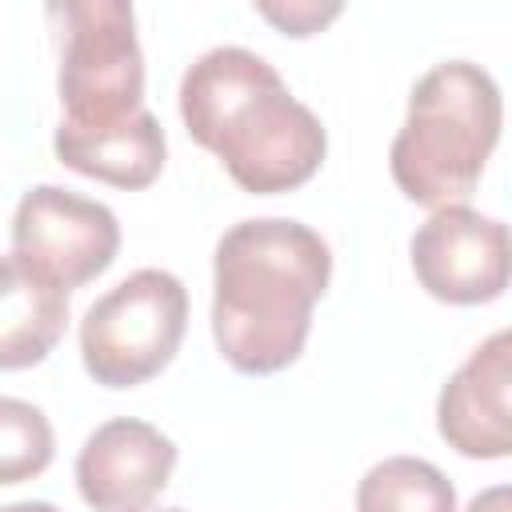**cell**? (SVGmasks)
<instances>
[{"instance_id":"1","label":"cell","mask_w":512,"mask_h":512,"mask_svg":"<svg viewBox=\"0 0 512 512\" xmlns=\"http://www.w3.org/2000/svg\"><path fill=\"white\" fill-rule=\"evenodd\" d=\"M212 336L244 376L288 368L308 340L312 308L328 292L332 252L300 220L264 216L232 224L216 244Z\"/></svg>"},{"instance_id":"2","label":"cell","mask_w":512,"mask_h":512,"mask_svg":"<svg viewBox=\"0 0 512 512\" xmlns=\"http://www.w3.org/2000/svg\"><path fill=\"white\" fill-rule=\"evenodd\" d=\"M180 120L188 136L224 160L252 196L308 184L328 152V132L280 80V72L236 44L204 52L180 80Z\"/></svg>"},{"instance_id":"3","label":"cell","mask_w":512,"mask_h":512,"mask_svg":"<svg viewBox=\"0 0 512 512\" xmlns=\"http://www.w3.org/2000/svg\"><path fill=\"white\" fill-rule=\"evenodd\" d=\"M500 88L472 60H444L408 96L404 128L388 148L396 188L424 208L464 204L500 140Z\"/></svg>"},{"instance_id":"4","label":"cell","mask_w":512,"mask_h":512,"mask_svg":"<svg viewBox=\"0 0 512 512\" xmlns=\"http://www.w3.org/2000/svg\"><path fill=\"white\" fill-rule=\"evenodd\" d=\"M64 20L60 104L68 128H112L144 112V52L136 16L124 0L56 4Z\"/></svg>"},{"instance_id":"5","label":"cell","mask_w":512,"mask_h":512,"mask_svg":"<svg viewBox=\"0 0 512 512\" xmlns=\"http://www.w3.org/2000/svg\"><path fill=\"white\" fill-rule=\"evenodd\" d=\"M188 328V288L164 268H140L80 320V356L96 384L136 388L176 356Z\"/></svg>"},{"instance_id":"6","label":"cell","mask_w":512,"mask_h":512,"mask_svg":"<svg viewBox=\"0 0 512 512\" xmlns=\"http://www.w3.org/2000/svg\"><path fill=\"white\" fill-rule=\"evenodd\" d=\"M120 252V224L112 208L56 184H36L20 196L12 216V256L72 292L96 280Z\"/></svg>"},{"instance_id":"7","label":"cell","mask_w":512,"mask_h":512,"mask_svg":"<svg viewBox=\"0 0 512 512\" xmlns=\"http://www.w3.org/2000/svg\"><path fill=\"white\" fill-rule=\"evenodd\" d=\"M408 252L420 288L444 304H488L508 288V224L468 204L436 208Z\"/></svg>"},{"instance_id":"8","label":"cell","mask_w":512,"mask_h":512,"mask_svg":"<svg viewBox=\"0 0 512 512\" xmlns=\"http://www.w3.org/2000/svg\"><path fill=\"white\" fill-rule=\"evenodd\" d=\"M176 444L132 416L100 424L76 456V488L96 512H144L172 480Z\"/></svg>"},{"instance_id":"9","label":"cell","mask_w":512,"mask_h":512,"mask_svg":"<svg viewBox=\"0 0 512 512\" xmlns=\"http://www.w3.org/2000/svg\"><path fill=\"white\" fill-rule=\"evenodd\" d=\"M512 332H492L444 384L436 404V428L460 456L504 460L512 452Z\"/></svg>"},{"instance_id":"10","label":"cell","mask_w":512,"mask_h":512,"mask_svg":"<svg viewBox=\"0 0 512 512\" xmlns=\"http://www.w3.org/2000/svg\"><path fill=\"white\" fill-rule=\"evenodd\" d=\"M52 148H56V160L64 168L92 176V180H104L112 188H128V192L148 188L160 176L164 152H168L164 128L148 108L124 124H112V128L60 124Z\"/></svg>"},{"instance_id":"11","label":"cell","mask_w":512,"mask_h":512,"mask_svg":"<svg viewBox=\"0 0 512 512\" xmlns=\"http://www.w3.org/2000/svg\"><path fill=\"white\" fill-rule=\"evenodd\" d=\"M68 328V292L20 264L0 256V372L40 364Z\"/></svg>"},{"instance_id":"12","label":"cell","mask_w":512,"mask_h":512,"mask_svg":"<svg viewBox=\"0 0 512 512\" xmlns=\"http://www.w3.org/2000/svg\"><path fill=\"white\" fill-rule=\"evenodd\" d=\"M356 512H456V488L420 456H388L364 472Z\"/></svg>"},{"instance_id":"13","label":"cell","mask_w":512,"mask_h":512,"mask_svg":"<svg viewBox=\"0 0 512 512\" xmlns=\"http://www.w3.org/2000/svg\"><path fill=\"white\" fill-rule=\"evenodd\" d=\"M56 436L48 416L16 396H0V484H20L52 464Z\"/></svg>"},{"instance_id":"14","label":"cell","mask_w":512,"mask_h":512,"mask_svg":"<svg viewBox=\"0 0 512 512\" xmlns=\"http://www.w3.org/2000/svg\"><path fill=\"white\" fill-rule=\"evenodd\" d=\"M256 12L264 20H272L284 36H312L320 32L328 20L340 16V4H312V0H300V4H256Z\"/></svg>"},{"instance_id":"15","label":"cell","mask_w":512,"mask_h":512,"mask_svg":"<svg viewBox=\"0 0 512 512\" xmlns=\"http://www.w3.org/2000/svg\"><path fill=\"white\" fill-rule=\"evenodd\" d=\"M468 512H508V488H504V484H496V488L480 492V496L468 504Z\"/></svg>"},{"instance_id":"16","label":"cell","mask_w":512,"mask_h":512,"mask_svg":"<svg viewBox=\"0 0 512 512\" xmlns=\"http://www.w3.org/2000/svg\"><path fill=\"white\" fill-rule=\"evenodd\" d=\"M0 512H60V508L48 500H20V504H4Z\"/></svg>"},{"instance_id":"17","label":"cell","mask_w":512,"mask_h":512,"mask_svg":"<svg viewBox=\"0 0 512 512\" xmlns=\"http://www.w3.org/2000/svg\"><path fill=\"white\" fill-rule=\"evenodd\" d=\"M156 512H184V508H156Z\"/></svg>"}]
</instances>
